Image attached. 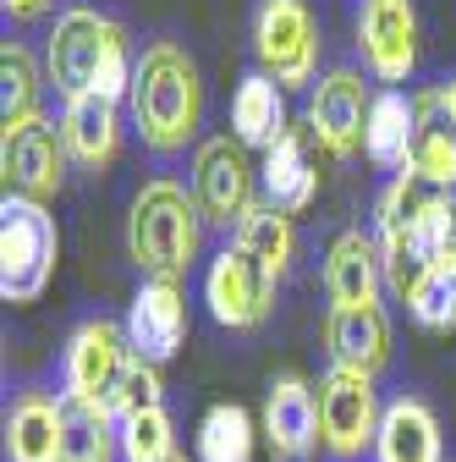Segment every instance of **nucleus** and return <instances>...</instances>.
<instances>
[{"label": "nucleus", "instance_id": "f257e3e1", "mask_svg": "<svg viewBox=\"0 0 456 462\" xmlns=\"http://www.w3.org/2000/svg\"><path fill=\"white\" fill-rule=\"evenodd\" d=\"M127 105H132V122L149 154H182L204 122V78L193 67V55L177 39H154L138 55Z\"/></svg>", "mask_w": 456, "mask_h": 462}, {"label": "nucleus", "instance_id": "f03ea898", "mask_svg": "<svg viewBox=\"0 0 456 462\" xmlns=\"http://www.w3.org/2000/svg\"><path fill=\"white\" fill-rule=\"evenodd\" d=\"M198 237H204V215L193 204V193L170 177L143 182V193L132 199L127 215V254L149 281H182L198 259Z\"/></svg>", "mask_w": 456, "mask_h": 462}, {"label": "nucleus", "instance_id": "7ed1b4c3", "mask_svg": "<svg viewBox=\"0 0 456 462\" xmlns=\"http://www.w3.org/2000/svg\"><path fill=\"white\" fill-rule=\"evenodd\" d=\"M61 259V231L55 215L39 199L6 193L0 204V298L6 303H33Z\"/></svg>", "mask_w": 456, "mask_h": 462}, {"label": "nucleus", "instance_id": "20e7f679", "mask_svg": "<svg viewBox=\"0 0 456 462\" xmlns=\"http://www.w3.org/2000/svg\"><path fill=\"white\" fill-rule=\"evenodd\" d=\"M122 39H127L122 23H116V17H105V12H94V6H72V12H61V17H55V28H50V50H44V72H50L55 94H61V99H83V94H94L105 55L116 50Z\"/></svg>", "mask_w": 456, "mask_h": 462}, {"label": "nucleus", "instance_id": "39448f33", "mask_svg": "<svg viewBox=\"0 0 456 462\" xmlns=\"http://www.w3.org/2000/svg\"><path fill=\"white\" fill-rule=\"evenodd\" d=\"M319 391V446L335 457V462H352L363 451H374L379 440V391H374V374H358V369H335L314 385Z\"/></svg>", "mask_w": 456, "mask_h": 462}, {"label": "nucleus", "instance_id": "423d86ee", "mask_svg": "<svg viewBox=\"0 0 456 462\" xmlns=\"http://www.w3.org/2000/svg\"><path fill=\"white\" fill-rule=\"evenodd\" d=\"M253 55L259 72H269L280 88H308L319 72V28L308 0H259Z\"/></svg>", "mask_w": 456, "mask_h": 462}, {"label": "nucleus", "instance_id": "0eeeda50", "mask_svg": "<svg viewBox=\"0 0 456 462\" xmlns=\"http://www.w3.org/2000/svg\"><path fill=\"white\" fill-rule=\"evenodd\" d=\"M67 138L61 122H44V116H28V122H6V138H0V171H6V193L23 199H50L67 182Z\"/></svg>", "mask_w": 456, "mask_h": 462}, {"label": "nucleus", "instance_id": "6e6552de", "mask_svg": "<svg viewBox=\"0 0 456 462\" xmlns=\"http://www.w3.org/2000/svg\"><path fill=\"white\" fill-rule=\"evenodd\" d=\"M369 110H374V94H369L363 72L335 67L308 88V133L319 138L324 154L352 160L369 138Z\"/></svg>", "mask_w": 456, "mask_h": 462}, {"label": "nucleus", "instance_id": "1a4fd4ad", "mask_svg": "<svg viewBox=\"0 0 456 462\" xmlns=\"http://www.w3.org/2000/svg\"><path fill=\"white\" fill-rule=\"evenodd\" d=\"M193 204L209 226H232L259 204L253 199V160L237 138H209L193 154Z\"/></svg>", "mask_w": 456, "mask_h": 462}, {"label": "nucleus", "instance_id": "9d476101", "mask_svg": "<svg viewBox=\"0 0 456 462\" xmlns=\"http://www.w3.org/2000/svg\"><path fill=\"white\" fill-rule=\"evenodd\" d=\"M358 50L379 83H407L418 67V12L413 0H363L358 6Z\"/></svg>", "mask_w": 456, "mask_h": 462}, {"label": "nucleus", "instance_id": "9b49d317", "mask_svg": "<svg viewBox=\"0 0 456 462\" xmlns=\"http://www.w3.org/2000/svg\"><path fill=\"white\" fill-rule=\"evenodd\" d=\"M204 303L220 325H232V330H253L269 319L275 309V281L242 254V248H220L204 270Z\"/></svg>", "mask_w": 456, "mask_h": 462}, {"label": "nucleus", "instance_id": "f8f14e48", "mask_svg": "<svg viewBox=\"0 0 456 462\" xmlns=\"http://www.w3.org/2000/svg\"><path fill=\"white\" fill-rule=\"evenodd\" d=\"M132 358L127 346V330L116 319H83L67 341V358H61V380H67V396L78 402H110L122 369Z\"/></svg>", "mask_w": 456, "mask_h": 462}, {"label": "nucleus", "instance_id": "ddd939ff", "mask_svg": "<svg viewBox=\"0 0 456 462\" xmlns=\"http://www.w3.org/2000/svg\"><path fill=\"white\" fill-rule=\"evenodd\" d=\"M127 330V346H132V358L143 364H170L182 353V336H187V303L177 292V281H143L138 286V298L122 319Z\"/></svg>", "mask_w": 456, "mask_h": 462}, {"label": "nucleus", "instance_id": "4468645a", "mask_svg": "<svg viewBox=\"0 0 456 462\" xmlns=\"http://www.w3.org/2000/svg\"><path fill=\"white\" fill-rule=\"evenodd\" d=\"M264 440L280 462H303L319 446V391L303 374H280L264 396Z\"/></svg>", "mask_w": 456, "mask_h": 462}, {"label": "nucleus", "instance_id": "2eb2a0df", "mask_svg": "<svg viewBox=\"0 0 456 462\" xmlns=\"http://www.w3.org/2000/svg\"><path fill=\"white\" fill-rule=\"evenodd\" d=\"M379 286H385L379 237H369V231H341L324 254L330 309H379Z\"/></svg>", "mask_w": 456, "mask_h": 462}, {"label": "nucleus", "instance_id": "dca6fc26", "mask_svg": "<svg viewBox=\"0 0 456 462\" xmlns=\"http://www.w3.org/2000/svg\"><path fill=\"white\" fill-rule=\"evenodd\" d=\"M440 226H445L440 182L418 177V171H396L390 188L374 204V237H424V243H434Z\"/></svg>", "mask_w": 456, "mask_h": 462}, {"label": "nucleus", "instance_id": "f3484780", "mask_svg": "<svg viewBox=\"0 0 456 462\" xmlns=\"http://www.w3.org/2000/svg\"><path fill=\"white\" fill-rule=\"evenodd\" d=\"M314 133L308 127H287V138H280L275 149H264V204L287 209V215H303L319 193V165H314Z\"/></svg>", "mask_w": 456, "mask_h": 462}, {"label": "nucleus", "instance_id": "a211bd4d", "mask_svg": "<svg viewBox=\"0 0 456 462\" xmlns=\"http://www.w3.org/2000/svg\"><path fill=\"white\" fill-rule=\"evenodd\" d=\"M67 435V396L23 391L6 413V457L12 462H61Z\"/></svg>", "mask_w": 456, "mask_h": 462}, {"label": "nucleus", "instance_id": "6ab92c4d", "mask_svg": "<svg viewBox=\"0 0 456 462\" xmlns=\"http://www.w3.org/2000/svg\"><path fill=\"white\" fill-rule=\"evenodd\" d=\"M324 341L335 369L379 374L390 364V319L385 309H330L324 314Z\"/></svg>", "mask_w": 456, "mask_h": 462}, {"label": "nucleus", "instance_id": "aec40b11", "mask_svg": "<svg viewBox=\"0 0 456 462\" xmlns=\"http://www.w3.org/2000/svg\"><path fill=\"white\" fill-rule=\"evenodd\" d=\"M374 462H445L440 419L429 413V402H418V396L385 402L379 440H374Z\"/></svg>", "mask_w": 456, "mask_h": 462}, {"label": "nucleus", "instance_id": "412c9836", "mask_svg": "<svg viewBox=\"0 0 456 462\" xmlns=\"http://www.w3.org/2000/svg\"><path fill=\"white\" fill-rule=\"evenodd\" d=\"M287 88H280L269 72H248L232 94V133L242 149H275L280 138H287V99H280Z\"/></svg>", "mask_w": 456, "mask_h": 462}, {"label": "nucleus", "instance_id": "4be33fe9", "mask_svg": "<svg viewBox=\"0 0 456 462\" xmlns=\"http://www.w3.org/2000/svg\"><path fill=\"white\" fill-rule=\"evenodd\" d=\"M61 138H67V154L78 165H110L122 149V122H116V105L99 99V94H83V99H67L61 105Z\"/></svg>", "mask_w": 456, "mask_h": 462}, {"label": "nucleus", "instance_id": "5701e85b", "mask_svg": "<svg viewBox=\"0 0 456 462\" xmlns=\"http://www.w3.org/2000/svg\"><path fill=\"white\" fill-rule=\"evenodd\" d=\"M407 171H418L429 182H445L456 171V122H451L440 88L413 94V160H407Z\"/></svg>", "mask_w": 456, "mask_h": 462}, {"label": "nucleus", "instance_id": "b1692460", "mask_svg": "<svg viewBox=\"0 0 456 462\" xmlns=\"http://www.w3.org/2000/svg\"><path fill=\"white\" fill-rule=\"evenodd\" d=\"M232 248H242V254H248V259L275 281V286H280V275H287V270H292V259H297V231H292V215L259 199V204L237 220Z\"/></svg>", "mask_w": 456, "mask_h": 462}, {"label": "nucleus", "instance_id": "393cba45", "mask_svg": "<svg viewBox=\"0 0 456 462\" xmlns=\"http://www.w3.org/2000/svg\"><path fill=\"white\" fill-rule=\"evenodd\" d=\"M363 154H369L379 171H407V160H413V99H407L402 88H379V94H374Z\"/></svg>", "mask_w": 456, "mask_h": 462}, {"label": "nucleus", "instance_id": "a878e982", "mask_svg": "<svg viewBox=\"0 0 456 462\" xmlns=\"http://www.w3.org/2000/svg\"><path fill=\"white\" fill-rule=\"evenodd\" d=\"M122 457V419L110 402H78L67 396V435H61V462H116Z\"/></svg>", "mask_w": 456, "mask_h": 462}, {"label": "nucleus", "instance_id": "bb28decb", "mask_svg": "<svg viewBox=\"0 0 456 462\" xmlns=\"http://www.w3.org/2000/svg\"><path fill=\"white\" fill-rule=\"evenodd\" d=\"M198 462H253V419L237 402H214L198 424Z\"/></svg>", "mask_w": 456, "mask_h": 462}, {"label": "nucleus", "instance_id": "cd10ccee", "mask_svg": "<svg viewBox=\"0 0 456 462\" xmlns=\"http://www.w3.org/2000/svg\"><path fill=\"white\" fill-rule=\"evenodd\" d=\"M379 264H385V286L402 303H413L424 286L440 275L434 243H424V237H379Z\"/></svg>", "mask_w": 456, "mask_h": 462}, {"label": "nucleus", "instance_id": "c85d7f7f", "mask_svg": "<svg viewBox=\"0 0 456 462\" xmlns=\"http://www.w3.org/2000/svg\"><path fill=\"white\" fill-rule=\"evenodd\" d=\"M39 88H44V72H39L33 55L23 44L0 50V110H6V122H28V116H39Z\"/></svg>", "mask_w": 456, "mask_h": 462}, {"label": "nucleus", "instance_id": "c756f323", "mask_svg": "<svg viewBox=\"0 0 456 462\" xmlns=\"http://www.w3.org/2000/svg\"><path fill=\"white\" fill-rule=\"evenodd\" d=\"M177 457V424L165 408L122 419V462H170Z\"/></svg>", "mask_w": 456, "mask_h": 462}, {"label": "nucleus", "instance_id": "7c9ffc66", "mask_svg": "<svg viewBox=\"0 0 456 462\" xmlns=\"http://www.w3.org/2000/svg\"><path fill=\"white\" fill-rule=\"evenodd\" d=\"M160 396H165L160 369H154V364H143V358H127V369H122L116 391H110V413H116V419L149 413V408H160Z\"/></svg>", "mask_w": 456, "mask_h": 462}, {"label": "nucleus", "instance_id": "2f4dec72", "mask_svg": "<svg viewBox=\"0 0 456 462\" xmlns=\"http://www.w3.org/2000/svg\"><path fill=\"white\" fill-rule=\"evenodd\" d=\"M407 314H413L424 330H456V281L440 270V275L424 286V292L407 303Z\"/></svg>", "mask_w": 456, "mask_h": 462}, {"label": "nucleus", "instance_id": "473e14b6", "mask_svg": "<svg viewBox=\"0 0 456 462\" xmlns=\"http://www.w3.org/2000/svg\"><path fill=\"white\" fill-rule=\"evenodd\" d=\"M434 264L456 281V220H445V226H440V237H434Z\"/></svg>", "mask_w": 456, "mask_h": 462}, {"label": "nucleus", "instance_id": "72a5a7b5", "mask_svg": "<svg viewBox=\"0 0 456 462\" xmlns=\"http://www.w3.org/2000/svg\"><path fill=\"white\" fill-rule=\"evenodd\" d=\"M6 12H12V17H23V23H33V17H44V12H50V0H6Z\"/></svg>", "mask_w": 456, "mask_h": 462}, {"label": "nucleus", "instance_id": "f704fd0d", "mask_svg": "<svg viewBox=\"0 0 456 462\" xmlns=\"http://www.w3.org/2000/svg\"><path fill=\"white\" fill-rule=\"evenodd\" d=\"M440 204H445V220H456V171L440 182Z\"/></svg>", "mask_w": 456, "mask_h": 462}, {"label": "nucleus", "instance_id": "c9c22d12", "mask_svg": "<svg viewBox=\"0 0 456 462\" xmlns=\"http://www.w3.org/2000/svg\"><path fill=\"white\" fill-rule=\"evenodd\" d=\"M440 99H445V110H451V122H456V78H451V83H440Z\"/></svg>", "mask_w": 456, "mask_h": 462}, {"label": "nucleus", "instance_id": "e433bc0d", "mask_svg": "<svg viewBox=\"0 0 456 462\" xmlns=\"http://www.w3.org/2000/svg\"><path fill=\"white\" fill-rule=\"evenodd\" d=\"M170 462H187V457H182V451H177V457H170Z\"/></svg>", "mask_w": 456, "mask_h": 462}]
</instances>
